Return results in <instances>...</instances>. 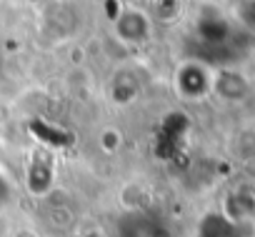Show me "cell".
<instances>
[{
    "label": "cell",
    "instance_id": "cell-1",
    "mask_svg": "<svg viewBox=\"0 0 255 237\" xmlns=\"http://www.w3.org/2000/svg\"><path fill=\"white\" fill-rule=\"evenodd\" d=\"M115 28L123 40H130V43H138L148 35V23H145L143 13H123L120 20L115 23Z\"/></svg>",
    "mask_w": 255,
    "mask_h": 237
},
{
    "label": "cell",
    "instance_id": "cell-3",
    "mask_svg": "<svg viewBox=\"0 0 255 237\" xmlns=\"http://www.w3.org/2000/svg\"><path fill=\"white\" fill-rule=\"evenodd\" d=\"M5 197H8V187H5V182H3V180H0V202H3Z\"/></svg>",
    "mask_w": 255,
    "mask_h": 237
},
{
    "label": "cell",
    "instance_id": "cell-2",
    "mask_svg": "<svg viewBox=\"0 0 255 237\" xmlns=\"http://www.w3.org/2000/svg\"><path fill=\"white\" fill-rule=\"evenodd\" d=\"M245 20H250V23H255V3L245 10Z\"/></svg>",
    "mask_w": 255,
    "mask_h": 237
}]
</instances>
